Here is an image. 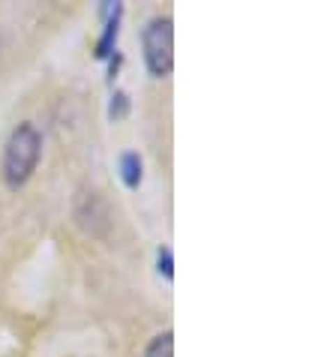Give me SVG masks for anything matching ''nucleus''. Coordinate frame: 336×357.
I'll return each mask as SVG.
<instances>
[{
	"mask_svg": "<svg viewBox=\"0 0 336 357\" xmlns=\"http://www.w3.org/2000/svg\"><path fill=\"white\" fill-rule=\"evenodd\" d=\"M39 156H43V135H39V130L33 123H18L3 151V177L9 190H18V186L31 181Z\"/></svg>",
	"mask_w": 336,
	"mask_h": 357,
	"instance_id": "f257e3e1",
	"label": "nucleus"
},
{
	"mask_svg": "<svg viewBox=\"0 0 336 357\" xmlns=\"http://www.w3.org/2000/svg\"><path fill=\"white\" fill-rule=\"evenodd\" d=\"M144 63L153 78H168L174 66V22L168 15H156L142 31Z\"/></svg>",
	"mask_w": 336,
	"mask_h": 357,
	"instance_id": "f03ea898",
	"label": "nucleus"
},
{
	"mask_svg": "<svg viewBox=\"0 0 336 357\" xmlns=\"http://www.w3.org/2000/svg\"><path fill=\"white\" fill-rule=\"evenodd\" d=\"M121 15H123V3H105L102 6V18H105V27H102V36L96 39V61H108L114 52H117V33H121Z\"/></svg>",
	"mask_w": 336,
	"mask_h": 357,
	"instance_id": "7ed1b4c3",
	"label": "nucleus"
},
{
	"mask_svg": "<svg viewBox=\"0 0 336 357\" xmlns=\"http://www.w3.org/2000/svg\"><path fill=\"white\" fill-rule=\"evenodd\" d=\"M121 181L130 186V190H138V183H142V156L135 151H126L121 156Z\"/></svg>",
	"mask_w": 336,
	"mask_h": 357,
	"instance_id": "20e7f679",
	"label": "nucleus"
},
{
	"mask_svg": "<svg viewBox=\"0 0 336 357\" xmlns=\"http://www.w3.org/2000/svg\"><path fill=\"white\" fill-rule=\"evenodd\" d=\"M144 357H174V333L165 331V333H156L151 345H147Z\"/></svg>",
	"mask_w": 336,
	"mask_h": 357,
	"instance_id": "39448f33",
	"label": "nucleus"
},
{
	"mask_svg": "<svg viewBox=\"0 0 336 357\" xmlns=\"http://www.w3.org/2000/svg\"><path fill=\"white\" fill-rule=\"evenodd\" d=\"M156 271H160L165 280H174V255H171V246H160V250H156Z\"/></svg>",
	"mask_w": 336,
	"mask_h": 357,
	"instance_id": "423d86ee",
	"label": "nucleus"
},
{
	"mask_svg": "<svg viewBox=\"0 0 336 357\" xmlns=\"http://www.w3.org/2000/svg\"><path fill=\"white\" fill-rule=\"evenodd\" d=\"M126 112H130V96L123 91H117L112 96V105H108V117H112V121H121V117H126Z\"/></svg>",
	"mask_w": 336,
	"mask_h": 357,
	"instance_id": "0eeeda50",
	"label": "nucleus"
}]
</instances>
